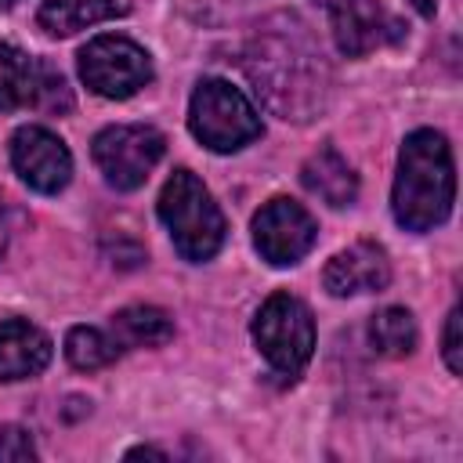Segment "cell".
I'll return each instance as SVG.
<instances>
[{
    "instance_id": "1",
    "label": "cell",
    "mask_w": 463,
    "mask_h": 463,
    "mask_svg": "<svg viewBox=\"0 0 463 463\" xmlns=\"http://www.w3.org/2000/svg\"><path fill=\"white\" fill-rule=\"evenodd\" d=\"M246 72L257 83V94H264L268 105L286 119H307L315 109H322L329 72L322 51L297 18H282V29L268 25L253 36L246 51Z\"/></svg>"
},
{
    "instance_id": "2",
    "label": "cell",
    "mask_w": 463,
    "mask_h": 463,
    "mask_svg": "<svg viewBox=\"0 0 463 463\" xmlns=\"http://www.w3.org/2000/svg\"><path fill=\"white\" fill-rule=\"evenodd\" d=\"M456 174L449 141L438 130H412L398 152L394 174V221L409 232H430L452 213Z\"/></svg>"
},
{
    "instance_id": "3",
    "label": "cell",
    "mask_w": 463,
    "mask_h": 463,
    "mask_svg": "<svg viewBox=\"0 0 463 463\" xmlns=\"http://www.w3.org/2000/svg\"><path fill=\"white\" fill-rule=\"evenodd\" d=\"M159 221L184 260H210L224 242V213L192 170H174L159 192Z\"/></svg>"
},
{
    "instance_id": "4",
    "label": "cell",
    "mask_w": 463,
    "mask_h": 463,
    "mask_svg": "<svg viewBox=\"0 0 463 463\" xmlns=\"http://www.w3.org/2000/svg\"><path fill=\"white\" fill-rule=\"evenodd\" d=\"M188 130L213 152H235L260 137V116L228 80H203L188 105Z\"/></svg>"
},
{
    "instance_id": "5",
    "label": "cell",
    "mask_w": 463,
    "mask_h": 463,
    "mask_svg": "<svg viewBox=\"0 0 463 463\" xmlns=\"http://www.w3.org/2000/svg\"><path fill=\"white\" fill-rule=\"evenodd\" d=\"M253 344L279 376H297L315 351V322L293 293H271L253 318Z\"/></svg>"
},
{
    "instance_id": "6",
    "label": "cell",
    "mask_w": 463,
    "mask_h": 463,
    "mask_svg": "<svg viewBox=\"0 0 463 463\" xmlns=\"http://www.w3.org/2000/svg\"><path fill=\"white\" fill-rule=\"evenodd\" d=\"M163 134L156 127H141V123H119V127H105L94 137V163L105 174V181L119 192H134L145 184V177L152 174V166L163 159Z\"/></svg>"
},
{
    "instance_id": "7",
    "label": "cell",
    "mask_w": 463,
    "mask_h": 463,
    "mask_svg": "<svg viewBox=\"0 0 463 463\" xmlns=\"http://www.w3.org/2000/svg\"><path fill=\"white\" fill-rule=\"evenodd\" d=\"M80 76L94 94L119 101L152 80V61L127 36H94L80 51Z\"/></svg>"
},
{
    "instance_id": "8",
    "label": "cell",
    "mask_w": 463,
    "mask_h": 463,
    "mask_svg": "<svg viewBox=\"0 0 463 463\" xmlns=\"http://www.w3.org/2000/svg\"><path fill=\"white\" fill-rule=\"evenodd\" d=\"M318 239V228H315V217L286 199V195H275L268 199L257 213H253V246L257 253L275 264V268H286V264H297Z\"/></svg>"
},
{
    "instance_id": "9",
    "label": "cell",
    "mask_w": 463,
    "mask_h": 463,
    "mask_svg": "<svg viewBox=\"0 0 463 463\" xmlns=\"http://www.w3.org/2000/svg\"><path fill=\"white\" fill-rule=\"evenodd\" d=\"M11 166L29 188H36L43 195L61 192L72 177V156H69L65 141L58 134H51L47 127H18L14 130Z\"/></svg>"
},
{
    "instance_id": "10",
    "label": "cell",
    "mask_w": 463,
    "mask_h": 463,
    "mask_svg": "<svg viewBox=\"0 0 463 463\" xmlns=\"http://www.w3.org/2000/svg\"><path fill=\"white\" fill-rule=\"evenodd\" d=\"M333 40L347 58H362L387 40H394L398 25L387 18V11L376 0H333L329 4Z\"/></svg>"
},
{
    "instance_id": "11",
    "label": "cell",
    "mask_w": 463,
    "mask_h": 463,
    "mask_svg": "<svg viewBox=\"0 0 463 463\" xmlns=\"http://www.w3.org/2000/svg\"><path fill=\"white\" fill-rule=\"evenodd\" d=\"M387 282H391V260H387L383 246H376V242H354V246L333 253L322 271V286L333 297L376 293Z\"/></svg>"
},
{
    "instance_id": "12",
    "label": "cell",
    "mask_w": 463,
    "mask_h": 463,
    "mask_svg": "<svg viewBox=\"0 0 463 463\" xmlns=\"http://www.w3.org/2000/svg\"><path fill=\"white\" fill-rule=\"evenodd\" d=\"M51 336L25 318L0 322V380H29L51 362Z\"/></svg>"
},
{
    "instance_id": "13",
    "label": "cell",
    "mask_w": 463,
    "mask_h": 463,
    "mask_svg": "<svg viewBox=\"0 0 463 463\" xmlns=\"http://www.w3.org/2000/svg\"><path fill=\"white\" fill-rule=\"evenodd\" d=\"M300 181H304V188H307L315 199H322L326 206H336V210H340V206H351L354 195H358V177H354L351 163H347L336 148H318V152L304 163Z\"/></svg>"
},
{
    "instance_id": "14",
    "label": "cell",
    "mask_w": 463,
    "mask_h": 463,
    "mask_svg": "<svg viewBox=\"0 0 463 463\" xmlns=\"http://www.w3.org/2000/svg\"><path fill=\"white\" fill-rule=\"evenodd\" d=\"M127 11H130V0H43L36 11V22L51 36H72L87 25L119 18Z\"/></svg>"
},
{
    "instance_id": "15",
    "label": "cell",
    "mask_w": 463,
    "mask_h": 463,
    "mask_svg": "<svg viewBox=\"0 0 463 463\" xmlns=\"http://www.w3.org/2000/svg\"><path fill=\"white\" fill-rule=\"evenodd\" d=\"M109 333L119 344V351H127V347H156V344H166L174 336V322H170V315L163 307L130 304V307L112 315Z\"/></svg>"
},
{
    "instance_id": "16",
    "label": "cell",
    "mask_w": 463,
    "mask_h": 463,
    "mask_svg": "<svg viewBox=\"0 0 463 463\" xmlns=\"http://www.w3.org/2000/svg\"><path fill=\"white\" fill-rule=\"evenodd\" d=\"M36 90H40V65L25 51L0 43V109L11 112L33 105Z\"/></svg>"
},
{
    "instance_id": "17",
    "label": "cell",
    "mask_w": 463,
    "mask_h": 463,
    "mask_svg": "<svg viewBox=\"0 0 463 463\" xmlns=\"http://www.w3.org/2000/svg\"><path fill=\"white\" fill-rule=\"evenodd\" d=\"M369 344L376 354L387 358H405L416 347V322L405 307H383L369 322Z\"/></svg>"
},
{
    "instance_id": "18",
    "label": "cell",
    "mask_w": 463,
    "mask_h": 463,
    "mask_svg": "<svg viewBox=\"0 0 463 463\" xmlns=\"http://www.w3.org/2000/svg\"><path fill=\"white\" fill-rule=\"evenodd\" d=\"M116 354H119V344L112 340V333L98 326H72L65 336V358L76 369H105L116 362Z\"/></svg>"
},
{
    "instance_id": "19",
    "label": "cell",
    "mask_w": 463,
    "mask_h": 463,
    "mask_svg": "<svg viewBox=\"0 0 463 463\" xmlns=\"http://www.w3.org/2000/svg\"><path fill=\"white\" fill-rule=\"evenodd\" d=\"M0 459H11V463H18V459H36V445H33L29 430H22V427H14V423L0 427Z\"/></svg>"
},
{
    "instance_id": "20",
    "label": "cell",
    "mask_w": 463,
    "mask_h": 463,
    "mask_svg": "<svg viewBox=\"0 0 463 463\" xmlns=\"http://www.w3.org/2000/svg\"><path fill=\"white\" fill-rule=\"evenodd\" d=\"M459 318H463V311L459 307H452L449 311V322H445V347H441V354H445V365H449V373H463V347H459Z\"/></svg>"
},
{
    "instance_id": "21",
    "label": "cell",
    "mask_w": 463,
    "mask_h": 463,
    "mask_svg": "<svg viewBox=\"0 0 463 463\" xmlns=\"http://www.w3.org/2000/svg\"><path fill=\"white\" fill-rule=\"evenodd\" d=\"M7 239H11V221H7V206L0 199V253L7 250Z\"/></svg>"
},
{
    "instance_id": "22",
    "label": "cell",
    "mask_w": 463,
    "mask_h": 463,
    "mask_svg": "<svg viewBox=\"0 0 463 463\" xmlns=\"http://www.w3.org/2000/svg\"><path fill=\"white\" fill-rule=\"evenodd\" d=\"M137 456H152V459H163V452H159V449H152V445H137V449H130V452H127V459H137Z\"/></svg>"
},
{
    "instance_id": "23",
    "label": "cell",
    "mask_w": 463,
    "mask_h": 463,
    "mask_svg": "<svg viewBox=\"0 0 463 463\" xmlns=\"http://www.w3.org/2000/svg\"><path fill=\"white\" fill-rule=\"evenodd\" d=\"M423 18H434V11H438V0H409Z\"/></svg>"
},
{
    "instance_id": "24",
    "label": "cell",
    "mask_w": 463,
    "mask_h": 463,
    "mask_svg": "<svg viewBox=\"0 0 463 463\" xmlns=\"http://www.w3.org/2000/svg\"><path fill=\"white\" fill-rule=\"evenodd\" d=\"M11 4H14V0H0V7H11Z\"/></svg>"
}]
</instances>
